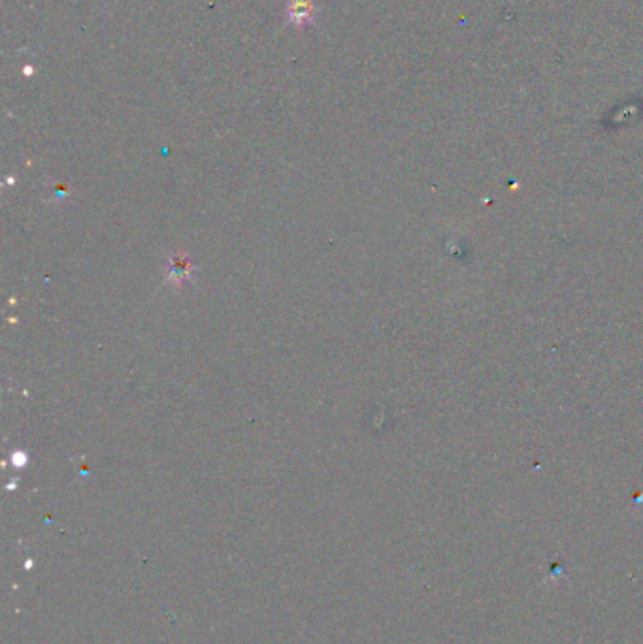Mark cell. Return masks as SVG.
I'll list each match as a JSON object with an SVG mask.
<instances>
[{"mask_svg":"<svg viewBox=\"0 0 643 644\" xmlns=\"http://www.w3.org/2000/svg\"><path fill=\"white\" fill-rule=\"evenodd\" d=\"M287 17L293 25L304 27L314 19V2L312 0H291L287 8Z\"/></svg>","mask_w":643,"mask_h":644,"instance_id":"cell-1","label":"cell"}]
</instances>
